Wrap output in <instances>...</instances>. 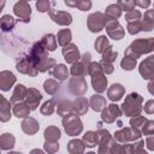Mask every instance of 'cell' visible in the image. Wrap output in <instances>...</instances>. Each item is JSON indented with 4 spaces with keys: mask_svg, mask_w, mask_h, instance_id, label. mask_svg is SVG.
I'll list each match as a JSON object with an SVG mask.
<instances>
[{
    "mask_svg": "<svg viewBox=\"0 0 154 154\" xmlns=\"http://www.w3.org/2000/svg\"><path fill=\"white\" fill-rule=\"evenodd\" d=\"M142 25H143V30H147V31L152 30V28L154 26V10L147 11Z\"/></svg>",
    "mask_w": 154,
    "mask_h": 154,
    "instance_id": "cell-27",
    "label": "cell"
},
{
    "mask_svg": "<svg viewBox=\"0 0 154 154\" xmlns=\"http://www.w3.org/2000/svg\"><path fill=\"white\" fill-rule=\"evenodd\" d=\"M120 114H122V112H120L119 107H118L117 105H113V103H112V105H108L107 108L102 111L101 118H102V120L106 122V123H112V122H113L116 118H118Z\"/></svg>",
    "mask_w": 154,
    "mask_h": 154,
    "instance_id": "cell-8",
    "label": "cell"
},
{
    "mask_svg": "<svg viewBox=\"0 0 154 154\" xmlns=\"http://www.w3.org/2000/svg\"><path fill=\"white\" fill-rule=\"evenodd\" d=\"M71 40V31L69 29L65 30H60L58 32V42L60 46H65L66 43H69Z\"/></svg>",
    "mask_w": 154,
    "mask_h": 154,
    "instance_id": "cell-32",
    "label": "cell"
},
{
    "mask_svg": "<svg viewBox=\"0 0 154 154\" xmlns=\"http://www.w3.org/2000/svg\"><path fill=\"white\" fill-rule=\"evenodd\" d=\"M147 147L150 150H154V136H150L147 138Z\"/></svg>",
    "mask_w": 154,
    "mask_h": 154,
    "instance_id": "cell-46",
    "label": "cell"
},
{
    "mask_svg": "<svg viewBox=\"0 0 154 154\" xmlns=\"http://www.w3.org/2000/svg\"><path fill=\"white\" fill-rule=\"evenodd\" d=\"M41 45H42L46 49H48V51H54L55 47H57V40L54 38V35L48 34V35H46V36L42 38Z\"/></svg>",
    "mask_w": 154,
    "mask_h": 154,
    "instance_id": "cell-26",
    "label": "cell"
},
{
    "mask_svg": "<svg viewBox=\"0 0 154 154\" xmlns=\"http://www.w3.org/2000/svg\"><path fill=\"white\" fill-rule=\"evenodd\" d=\"M45 149H46L49 154H54V153L59 149V144H58L57 142H48V141H46V143H45Z\"/></svg>",
    "mask_w": 154,
    "mask_h": 154,
    "instance_id": "cell-40",
    "label": "cell"
},
{
    "mask_svg": "<svg viewBox=\"0 0 154 154\" xmlns=\"http://www.w3.org/2000/svg\"><path fill=\"white\" fill-rule=\"evenodd\" d=\"M22 130L28 135H34L38 130V124L34 118H25L22 123Z\"/></svg>",
    "mask_w": 154,
    "mask_h": 154,
    "instance_id": "cell-15",
    "label": "cell"
},
{
    "mask_svg": "<svg viewBox=\"0 0 154 154\" xmlns=\"http://www.w3.org/2000/svg\"><path fill=\"white\" fill-rule=\"evenodd\" d=\"M58 83L53 79H48L45 82V90L48 93V94H54V91L58 89Z\"/></svg>",
    "mask_w": 154,
    "mask_h": 154,
    "instance_id": "cell-38",
    "label": "cell"
},
{
    "mask_svg": "<svg viewBox=\"0 0 154 154\" xmlns=\"http://www.w3.org/2000/svg\"><path fill=\"white\" fill-rule=\"evenodd\" d=\"M136 4H138L140 6H148L150 2H149V1H146V2H136Z\"/></svg>",
    "mask_w": 154,
    "mask_h": 154,
    "instance_id": "cell-50",
    "label": "cell"
},
{
    "mask_svg": "<svg viewBox=\"0 0 154 154\" xmlns=\"http://www.w3.org/2000/svg\"><path fill=\"white\" fill-rule=\"evenodd\" d=\"M14 13L20 18L22 22L28 23L30 17V6L26 2H17L13 7Z\"/></svg>",
    "mask_w": 154,
    "mask_h": 154,
    "instance_id": "cell-9",
    "label": "cell"
},
{
    "mask_svg": "<svg viewBox=\"0 0 154 154\" xmlns=\"http://www.w3.org/2000/svg\"><path fill=\"white\" fill-rule=\"evenodd\" d=\"M30 112V107L28 106V103H23V102H18L14 105L13 107V113L16 117L18 118H23V117H26Z\"/></svg>",
    "mask_w": 154,
    "mask_h": 154,
    "instance_id": "cell-21",
    "label": "cell"
},
{
    "mask_svg": "<svg viewBox=\"0 0 154 154\" xmlns=\"http://www.w3.org/2000/svg\"><path fill=\"white\" fill-rule=\"evenodd\" d=\"M140 17H141V12H140V11H130V12L125 16V18H126V20H128L129 23H131V20H134V22L138 20Z\"/></svg>",
    "mask_w": 154,
    "mask_h": 154,
    "instance_id": "cell-42",
    "label": "cell"
},
{
    "mask_svg": "<svg viewBox=\"0 0 154 154\" xmlns=\"http://www.w3.org/2000/svg\"><path fill=\"white\" fill-rule=\"evenodd\" d=\"M25 99H26V103L30 107V109H36L37 106H38V102L42 99V95H41V93L38 90H36L34 88H30L28 90V93H26Z\"/></svg>",
    "mask_w": 154,
    "mask_h": 154,
    "instance_id": "cell-10",
    "label": "cell"
},
{
    "mask_svg": "<svg viewBox=\"0 0 154 154\" xmlns=\"http://www.w3.org/2000/svg\"><path fill=\"white\" fill-rule=\"evenodd\" d=\"M148 90L150 91V94H153V95H154V79L148 84Z\"/></svg>",
    "mask_w": 154,
    "mask_h": 154,
    "instance_id": "cell-48",
    "label": "cell"
},
{
    "mask_svg": "<svg viewBox=\"0 0 154 154\" xmlns=\"http://www.w3.org/2000/svg\"><path fill=\"white\" fill-rule=\"evenodd\" d=\"M140 73L146 79L154 77V55H150L148 59H146L144 61L141 63V65H140Z\"/></svg>",
    "mask_w": 154,
    "mask_h": 154,
    "instance_id": "cell-6",
    "label": "cell"
},
{
    "mask_svg": "<svg viewBox=\"0 0 154 154\" xmlns=\"http://www.w3.org/2000/svg\"><path fill=\"white\" fill-rule=\"evenodd\" d=\"M91 83L94 89L97 93H102L106 90V85H107V78L103 77V75H99V76H94L91 78Z\"/></svg>",
    "mask_w": 154,
    "mask_h": 154,
    "instance_id": "cell-16",
    "label": "cell"
},
{
    "mask_svg": "<svg viewBox=\"0 0 154 154\" xmlns=\"http://www.w3.org/2000/svg\"><path fill=\"white\" fill-rule=\"evenodd\" d=\"M0 76H1V77H0V83H1V87H0V88H1L4 91L10 90V88L12 87V84L16 82L14 75H13L12 72H10V71H2Z\"/></svg>",
    "mask_w": 154,
    "mask_h": 154,
    "instance_id": "cell-14",
    "label": "cell"
},
{
    "mask_svg": "<svg viewBox=\"0 0 154 154\" xmlns=\"http://www.w3.org/2000/svg\"><path fill=\"white\" fill-rule=\"evenodd\" d=\"M135 65H136V59H134V58H131L129 55L124 57V59L122 61V67L124 70H132L135 67Z\"/></svg>",
    "mask_w": 154,
    "mask_h": 154,
    "instance_id": "cell-34",
    "label": "cell"
},
{
    "mask_svg": "<svg viewBox=\"0 0 154 154\" xmlns=\"http://www.w3.org/2000/svg\"><path fill=\"white\" fill-rule=\"evenodd\" d=\"M26 93L28 90L25 89V87L23 84H18L16 88H14V91L12 94V97L10 99V102H19L22 99H24L26 96Z\"/></svg>",
    "mask_w": 154,
    "mask_h": 154,
    "instance_id": "cell-18",
    "label": "cell"
},
{
    "mask_svg": "<svg viewBox=\"0 0 154 154\" xmlns=\"http://www.w3.org/2000/svg\"><path fill=\"white\" fill-rule=\"evenodd\" d=\"M53 111H54V106H53V101H52V100L46 101V102L43 103V106L41 107V113H43V114H46V116L52 114Z\"/></svg>",
    "mask_w": 154,
    "mask_h": 154,
    "instance_id": "cell-39",
    "label": "cell"
},
{
    "mask_svg": "<svg viewBox=\"0 0 154 154\" xmlns=\"http://www.w3.org/2000/svg\"><path fill=\"white\" fill-rule=\"evenodd\" d=\"M88 26H89V30L93 31V32L100 31L103 26V16H102V13L96 12V13L90 14L89 18H88Z\"/></svg>",
    "mask_w": 154,
    "mask_h": 154,
    "instance_id": "cell-7",
    "label": "cell"
},
{
    "mask_svg": "<svg viewBox=\"0 0 154 154\" xmlns=\"http://www.w3.org/2000/svg\"><path fill=\"white\" fill-rule=\"evenodd\" d=\"M72 109H75L77 112V114H83L88 111V102L84 97H79L76 102H75V106L72 107Z\"/></svg>",
    "mask_w": 154,
    "mask_h": 154,
    "instance_id": "cell-28",
    "label": "cell"
},
{
    "mask_svg": "<svg viewBox=\"0 0 154 154\" xmlns=\"http://www.w3.org/2000/svg\"><path fill=\"white\" fill-rule=\"evenodd\" d=\"M53 76L55 78H58L59 81H64L67 77V69L65 67V65L59 64L55 66V70L53 71Z\"/></svg>",
    "mask_w": 154,
    "mask_h": 154,
    "instance_id": "cell-31",
    "label": "cell"
},
{
    "mask_svg": "<svg viewBox=\"0 0 154 154\" xmlns=\"http://www.w3.org/2000/svg\"><path fill=\"white\" fill-rule=\"evenodd\" d=\"M63 124H64L65 131L70 136L78 135L83 129L82 123H81L78 116H76V114H66L64 117V119H63Z\"/></svg>",
    "mask_w": 154,
    "mask_h": 154,
    "instance_id": "cell-3",
    "label": "cell"
},
{
    "mask_svg": "<svg viewBox=\"0 0 154 154\" xmlns=\"http://www.w3.org/2000/svg\"><path fill=\"white\" fill-rule=\"evenodd\" d=\"M106 14L107 17H109L108 19H116L117 17L120 16V8L118 7V5H111L106 10Z\"/></svg>",
    "mask_w": 154,
    "mask_h": 154,
    "instance_id": "cell-33",
    "label": "cell"
},
{
    "mask_svg": "<svg viewBox=\"0 0 154 154\" xmlns=\"http://www.w3.org/2000/svg\"><path fill=\"white\" fill-rule=\"evenodd\" d=\"M90 106L94 111L100 112L106 107V101L101 95H93V97L90 99Z\"/></svg>",
    "mask_w": 154,
    "mask_h": 154,
    "instance_id": "cell-19",
    "label": "cell"
},
{
    "mask_svg": "<svg viewBox=\"0 0 154 154\" xmlns=\"http://www.w3.org/2000/svg\"><path fill=\"white\" fill-rule=\"evenodd\" d=\"M144 111L147 113H154V100H149L147 101L146 106H144Z\"/></svg>",
    "mask_w": 154,
    "mask_h": 154,
    "instance_id": "cell-44",
    "label": "cell"
},
{
    "mask_svg": "<svg viewBox=\"0 0 154 154\" xmlns=\"http://www.w3.org/2000/svg\"><path fill=\"white\" fill-rule=\"evenodd\" d=\"M106 29L107 32L111 37H113L114 40H120L124 35L123 28L119 25V23L116 19H107L106 22Z\"/></svg>",
    "mask_w": 154,
    "mask_h": 154,
    "instance_id": "cell-5",
    "label": "cell"
},
{
    "mask_svg": "<svg viewBox=\"0 0 154 154\" xmlns=\"http://www.w3.org/2000/svg\"><path fill=\"white\" fill-rule=\"evenodd\" d=\"M106 47H108V41H107V37L106 36H100L96 41H95V49L99 52V53H105L108 48H106Z\"/></svg>",
    "mask_w": 154,
    "mask_h": 154,
    "instance_id": "cell-30",
    "label": "cell"
},
{
    "mask_svg": "<svg viewBox=\"0 0 154 154\" xmlns=\"http://www.w3.org/2000/svg\"><path fill=\"white\" fill-rule=\"evenodd\" d=\"M48 2H37L36 4V7L38 8L40 12H45V11H48Z\"/></svg>",
    "mask_w": 154,
    "mask_h": 154,
    "instance_id": "cell-45",
    "label": "cell"
},
{
    "mask_svg": "<svg viewBox=\"0 0 154 154\" xmlns=\"http://www.w3.org/2000/svg\"><path fill=\"white\" fill-rule=\"evenodd\" d=\"M67 150L71 154H83L84 144L82 143L81 140H72L67 144Z\"/></svg>",
    "mask_w": 154,
    "mask_h": 154,
    "instance_id": "cell-20",
    "label": "cell"
},
{
    "mask_svg": "<svg viewBox=\"0 0 154 154\" xmlns=\"http://www.w3.org/2000/svg\"><path fill=\"white\" fill-rule=\"evenodd\" d=\"M49 16L52 17V19L61 25H69L72 22L71 14L67 12H63V11H49Z\"/></svg>",
    "mask_w": 154,
    "mask_h": 154,
    "instance_id": "cell-12",
    "label": "cell"
},
{
    "mask_svg": "<svg viewBox=\"0 0 154 154\" xmlns=\"http://www.w3.org/2000/svg\"><path fill=\"white\" fill-rule=\"evenodd\" d=\"M119 5H122V6H125V10L126 11H131L132 10V6L135 5V1H131V2H119Z\"/></svg>",
    "mask_w": 154,
    "mask_h": 154,
    "instance_id": "cell-47",
    "label": "cell"
},
{
    "mask_svg": "<svg viewBox=\"0 0 154 154\" xmlns=\"http://www.w3.org/2000/svg\"><path fill=\"white\" fill-rule=\"evenodd\" d=\"M117 55H118V53H117L116 51H113L112 47H109V48L103 53V58H102V60H103V61H107V63H112L113 60H116Z\"/></svg>",
    "mask_w": 154,
    "mask_h": 154,
    "instance_id": "cell-37",
    "label": "cell"
},
{
    "mask_svg": "<svg viewBox=\"0 0 154 154\" xmlns=\"http://www.w3.org/2000/svg\"><path fill=\"white\" fill-rule=\"evenodd\" d=\"M99 65H100V67L106 72V73H111L112 71H113V66H112V64H109V63H107V61H100L99 63Z\"/></svg>",
    "mask_w": 154,
    "mask_h": 154,
    "instance_id": "cell-43",
    "label": "cell"
},
{
    "mask_svg": "<svg viewBox=\"0 0 154 154\" xmlns=\"http://www.w3.org/2000/svg\"><path fill=\"white\" fill-rule=\"evenodd\" d=\"M30 154H43V152L41 149H32L30 152Z\"/></svg>",
    "mask_w": 154,
    "mask_h": 154,
    "instance_id": "cell-49",
    "label": "cell"
},
{
    "mask_svg": "<svg viewBox=\"0 0 154 154\" xmlns=\"http://www.w3.org/2000/svg\"><path fill=\"white\" fill-rule=\"evenodd\" d=\"M83 142H84V146H87V147H95L96 144H97V142H99V140H97V135H96V132H94V131H88L84 136H83Z\"/></svg>",
    "mask_w": 154,
    "mask_h": 154,
    "instance_id": "cell-24",
    "label": "cell"
},
{
    "mask_svg": "<svg viewBox=\"0 0 154 154\" xmlns=\"http://www.w3.org/2000/svg\"><path fill=\"white\" fill-rule=\"evenodd\" d=\"M147 122H148V120H147L146 118L140 117V116H136L135 118H132V119L130 120V125H131V128H134V129L138 130V129H140L141 126H143Z\"/></svg>",
    "mask_w": 154,
    "mask_h": 154,
    "instance_id": "cell-35",
    "label": "cell"
},
{
    "mask_svg": "<svg viewBox=\"0 0 154 154\" xmlns=\"http://www.w3.org/2000/svg\"><path fill=\"white\" fill-rule=\"evenodd\" d=\"M124 88L120 84H113L109 89H108V97L112 101H118L122 99L123 94H124Z\"/></svg>",
    "mask_w": 154,
    "mask_h": 154,
    "instance_id": "cell-17",
    "label": "cell"
},
{
    "mask_svg": "<svg viewBox=\"0 0 154 154\" xmlns=\"http://www.w3.org/2000/svg\"><path fill=\"white\" fill-rule=\"evenodd\" d=\"M141 30H143V25L140 20H136L134 23H129V25H128V31L130 34H137Z\"/></svg>",
    "mask_w": 154,
    "mask_h": 154,
    "instance_id": "cell-36",
    "label": "cell"
},
{
    "mask_svg": "<svg viewBox=\"0 0 154 154\" xmlns=\"http://www.w3.org/2000/svg\"><path fill=\"white\" fill-rule=\"evenodd\" d=\"M8 154H22V153H18V152H13V153H8Z\"/></svg>",
    "mask_w": 154,
    "mask_h": 154,
    "instance_id": "cell-51",
    "label": "cell"
},
{
    "mask_svg": "<svg viewBox=\"0 0 154 154\" xmlns=\"http://www.w3.org/2000/svg\"><path fill=\"white\" fill-rule=\"evenodd\" d=\"M17 70L20 71V72H23V73L31 75V76H35V75L37 73L36 66L32 64V61H31L29 58L22 59V60L17 64Z\"/></svg>",
    "mask_w": 154,
    "mask_h": 154,
    "instance_id": "cell-11",
    "label": "cell"
},
{
    "mask_svg": "<svg viewBox=\"0 0 154 154\" xmlns=\"http://www.w3.org/2000/svg\"><path fill=\"white\" fill-rule=\"evenodd\" d=\"M142 132L144 135H153L154 134V122L153 120H148L146 123V125H143Z\"/></svg>",
    "mask_w": 154,
    "mask_h": 154,
    "instance_id": "cell-41",
    "label": "cell"
},
{
    "mask_svg": "<svg viewBox=\"0 0 154 154\" xmlns=\"http://www.w3.org/2000/svg\"><path fill=\"white\" fill-rule=\"evenodd\" d=\"M153 49H154V37H149L146 40H137L128 47V49L125 51V55L137 59L140 54L148 53Z\"/></svg>",
    "mask_w": 154,
    "mask_h": 154,
    "instance_id": "cell-1",
    "label": "cell"
},
{
    "mask_svg": "<svg viewBox=\"0 0 154 154\" xmlns=\"http://www.w3.org/2000/svg\"><path fill=\"white\" fill-rule=\"evenodd\" d=\"M63 54L65 57V60L69 64H75L79 59V52L75 45H70L63 49Z\"/></svg>",
    "mask_w": 154,
    "mask_h": 154,
    "instance_id": "cell-13",
    "label": "cell"
},
{
    "mask_svg": "<svg viewBox=\"0 0 154 154\" xmlns=\"http://www.w3.org/2000/svg\"><path fill=\"white\" fill-rule=\"evenodd\" d=\"M0 143H1V149H4V150L5 149H11L14 146V137L11 134H2Z\"/></svg>",
    "mask_w": 154,
    "mask_h": 154,
    "instance_id": "cell-25",
    "label": "cell"
},
{
    "mask_svg": "<svg viewBox=\"0 0 154 154\" xmlns=\"http://www.w3.org/2000/svg\"><path fill=\"white\" fill-rule=\"evenodd\" d=\"M13 25H14V19H13V17H11V16H8V14L1 17V29H2L4 32L11 30V29L13 28Z\"/></svg>",
    "mask_w": 154,
    "mask_h": 154,
    "instance_id": "cell-29",
    "label": "cell"
},
{
    "mask_svg": "<svg viewBox=\"0 0 154 154\" xmlns=\"http://www.w3.org/2000/svg\"><path fill=\"white\" fill-rule=\"evenodd\" d=\"M59 137H60V131H59L58 128L51 126V128L46 129V131H45L46 141H48V142H57V140H59Z\"/></svg>",
    "mask_w": 154,
    "mask_h": 154,
    "instance_id": "cell-22",
    "label": "cell"
},
{
    "mask_svg": "<svg viewBox=\"0 0 154 154\" xmlns=\"http://www.w3.org/2000/svg\"><path fill=\"white\" fill-rule=\"evenodd\" d=\"M141 102H142V97L136 93H131L126 96L122 108L126 116H135L136 117V116H138V113L142 109Z\"/></svg>",
    "mask_w": 154,
    "mask_h": 154,
    "instance_id": "cell-2",
    "label": "cell"
},
{
    "mask_svg": "<svg viewBox=\"0 0 154 154\" xmlns=\"http://www.w3.org/2000/svg\"><path fill=\"white\" fill-rule=\"evenodd\" d=\"M1 122H7L11 118V112H10V101H7L4 96H1Z\"/></svg>",
    "mask_w": 154,
    "mask_h": 154,
    "instance_id": "cell-23",
    "label": "cell"
},
{
    "mask_svg": "<svg viewBox=\"0 0 154 154\" xmlns=\"http://www.w3.org/2000/svg\"><path fill=\"white\" fill-rule=\"evenodd\" d=\"M87 154H95L94 152H90V153H87Z\"/></svg>",
    "mask_w": 154,
    "mask_h": 154,
    "instance_id": "cell-52",
    "label": "cell"
},
{
    "mask_svg": "<svg viewBox=\"0 0 154 154\" xmlns=\"http://www.w3.org/2000/svg\"><path fill=\"white\" fill-rule=\"evenodd\" d=\"M114 135H116L114 137H116L118 141H122V142H124V141H132V140H137V138L141 137L140 130H136V129H134V128H130V129L126 128V129L119 130V131H117Z\"/></svg>",
    "mask_w": 154,
    "mask_h": 154,
    "instance_id": "cell-4",
    "label": "cell"
}]
</instances>
